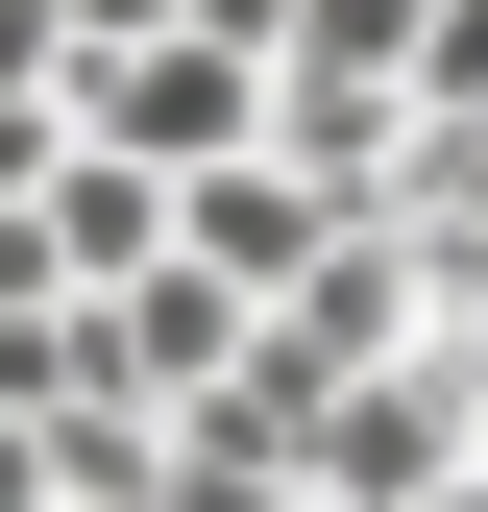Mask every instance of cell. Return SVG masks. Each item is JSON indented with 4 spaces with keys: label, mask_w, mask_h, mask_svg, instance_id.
Listing matches in <instances>:
<instances>
[{
    "label": "cell",
    "mask_w": 488,
    "mask_h": 512,
    "mask_svg": "<svg viewBox=\"0 0 488 512\" xmlns=\"http://www.w3.org/2000/svg\"><path fill=\"white\" fill-rule=\"evenodd\" d=\"M74 147H122V171H220V147H269V49H244V25L74 49Z\"/></svg>",
    "instance_id": "cell-1"
},
{
    "label": "cell",
    "mask_w": 488,
    "mask_h": 512,
    "mask_svg": "<svg viewBox=\"0 0 488 512\" xmlns=\"http://www.w3.org/2000/svg\"><path fill=\"white\" fill-rule=\"evenodd\" d=\"M171 244H196L220 293H293V269L342 244V196H318L293 147H220V171H171Z\"/></svg>",
    "instance_id": "cell-2"
},
{
    "label": "cell",
    "mask_w": 488,
    "mask_h": 512,
    "mask_svg": "<svg viewBox=\"0 0 488 512\" xmlns=\"http://www.w3.org/2000/svg\"><path fill=\"white\" fill-rule=\"evenodd\" d=\"M415 196H440V220H488V122H415Z\"/></svg>",
    "instance_id": "cell-3"
},
{
    "label": "cell",
    "mask_w": 488,
    "mask_h": 512,
    "mask_svg": "<svg viewBox=\"0 0 488 512\" xmlns=\"http://www.w3.org/2000/svg\"><path fill=\"white\" fill-rule=\"evenodd\" d=\"M171 512H318L293 464H171Z\"/></svg>",
    "instance_id": "cell-4"
},
{
    "label": "cell",
    "mask_w": 488,
    "mask_h": 512,
    "mask_svg": "<svg viewBox=\"0 0 488 512\" xmlns=\"http://www.w3.org/2000/svg\"><path fill=\"white\" fill-rule=\"evenodd\" d=\"M0 512H74V488H49V415H0Z\"/></svg>",
    "instance_id": "cell-5"
},
{
    "label": "cell",
    "mask_w": 488,
    "mask_h": 512,
    "mask_svg": "<svg viewBox=\"0 0 488 512\" xmlns=\"http://www.w3.org/2000/svg\"><path fill=\"white\" fill-rule=\"evenodd\" d=\"M147 25H196V0H74V49H147Z\"/></svg>",
    "instance_id": "cell-6"
}]
</instances>
